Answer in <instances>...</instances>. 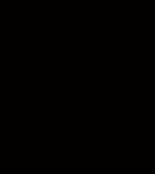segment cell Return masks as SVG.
I'll return each mask as SVG.
<instances>
[]
</instances>
